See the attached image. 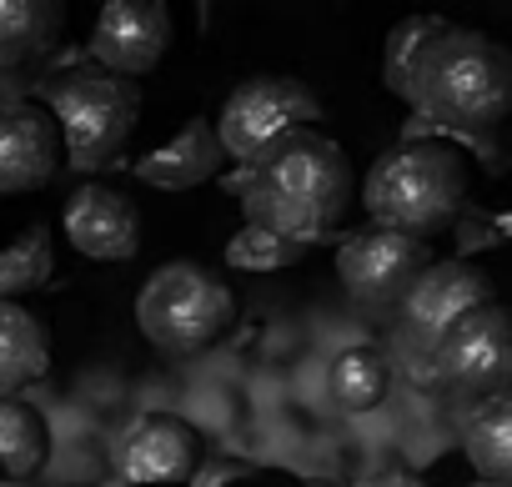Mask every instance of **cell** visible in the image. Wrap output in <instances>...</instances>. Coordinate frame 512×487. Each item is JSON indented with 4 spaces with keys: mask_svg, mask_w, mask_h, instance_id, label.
Listing matches in <instances>:
<instances>
[{
    "mask_svg": "<svg viewBox=\"0 0 512 487\" xmlns=\"http://www.w3.org/2000/svg\"><path fill=\"white\" fill-rule=\"evenodd\" d=\"M236 186H241L246 226H262V231L317 247L347 216L357 181H352L347 151L327 131L307 126V131H292L272 151L256 156Z\"/></svg>",
    "mask_w": 512,
    "mask_h": 487,
    "instance_id": "6da1fadb",
    "label": "cell"
},
{
    "mask_svg": "<svg viewBox=\"0 0 512 487\" xmlns=\"http://www.w3.org/2000/svg\"><path fill=\"white\" fill-rule=\"evenodd\" d=\"M402 96L432 126L482 136V131H497L512 111V61L482 31L447 26L412 66Z\"/></svg>",
    "mask_w": 512,
    "mask_h": 487,
    "instance_id": "7a4b0ae2",
    "label": "cell"
},
{
    "mask_svg": "<svg viewBox=\"0 0 512 487\" xmlns=\"http://www.w3.org/2000/svg\"><path fill=\"white\" fill-rule=\"evenodd\" d=\"M472 196V166L447 141H402L362 176V206L377 231L432 241L452 231Z\"/></svg>",
    "mask_w": 512,
    "mask_h": 487,
    "instance_id": "3957f363",
    "label": "cell"
},
{
    "mask_svg": "<svg viewBox=\"0 0 512 487\" xmlns=\"http://www.w3.org/2000/svg\"><path fill=\"white\" fill-rule=\"evenodd\" d=\"M236 322V292L201 262H166L136 292V327L166 357H196L216 347Z\"/></svg>",
    "mask_w": 512,
    "mask_h": 487,
    "instance_id": "277c9868",
    "label": "cell"
},
{
    "mask_svg": "<svg viewBox=\"0 0 512 487\" xmlns=\"http://www.w3.org/2000/svg\"><path fill=\"white\" fill-rule=\"evenodd\" d=\"M46 111L61 131V156L76 171H101L131 141V131L141 121V91H136V81H121L106 71H81L46 91Z\"/></svg>",
    "mask_w": 512,
    "mask_h": 487,
    "instance_id": "5b68a950",
    "label": "cell"
},
{
    "mask_svg": "<svg viewBox=\"0 0 512 487\" xmlns=\"http://www.w3.org/2000/svg\"><path fill=\"white\" fill-rule=\"evenodd\" d=\"M317 116H322V106L302 81H292V76H251L221 101V116L211 121V131H216V146H221L226 161L251 166L282 136L317 126Z\"/></svg>",
    "mask_w": 512,
    "mask_h": 487,
    "instance_id": "8992f818",
    "label": "cell"
},
{
    "mask_svg": "<svg viewBox=\"0 0 512 487\" xmlns=\"http://www.w3.org/2000/svg\"><path fill=\"white\" fill-rule=\"evenodd\" d=\"M432 241H412L397 231H357L342 236L337 247V282L347 287V297H357L372 312H392L407 302V292L417 287V277L432 267Z\"/></svg>",
    "mask_w": 512,
    "mask_h": 487,
    "instance_id": "52a82bcc",
    "label": "cell"
},
{
    "mask_svg": "<svg viewBox=\"0 0 512 487\" xmlns=\"http://www.w3.org/2000/svg\"><path fill=\"white\" fill-rule=\"evenodd\" d=\"M171 46V11L161 0H111L91 31V61L106 66V76H146L161 66Z\"/></svg>",
    "mask_w": 512,
    "mask_h": 487,
    "instance_id": "ba28073f",
    "label": "cell"
},
{
    "mask_svg": "<svg viewBox=\"0 0 512 487\" xmlns=\"http://www.w3.org/2000/svg\"><path fill=\"white\" fill-rule=\"evenodd\" d=\"M437 367H442V377L452 387L497 397L507 387V377H512V327H507V312L497 302H487L472 317H462L437 342Z\"/></svg>",
    "mask_w": 512,
    "mask_h": 487,
    "instance_id": "9c48e42d",
    "label": "cell"
},
{
    "mask_svg": "<svg viewBox=\"0 0 512 487\" xmlns=\"http://www.w3.org/2000/svg\"><path fill=\"white\" fill-rule=\"evenodd\" d=\"M61 226L71 236V247L91 262H126L141 247V211L126 191L106 186V181H86L71 191Z\"/></svg>",
    "mask_w": 512,
    "mask_h": 487,
    "instance_id": "30bf717a",
    "label": "cell"
},
{
    "mask_svg": "<svg viewBox=\"0 0 512 487\" xmlns=\"http://www.w3.org/2000/svg\"><path fill=\"white\" fill-rule=\"evenodd\" d=\"M121 477L131 487H166L186 482L201 467V437L176 412H146L121 442Z\"/></svg>",
    "mask_w": 512,
    "mask_h": 487,
    "instance_id": "8fae6325",
    "label": "cell"
},
{
    "mask_svg": "<svg viewBox=\"0 0 512 487\" xmlns=\"http://www.w3.org/2000/svg\"><path fill=\"white\" fill-rule=\"evenodd\" d=\"M487 302H492L487 272H477V267H467V262L457 257V262H432V267L417 277V287L407 292L402 312H407V327H412L427 347H437L462 317H472V312L487 307Z\"/></svg>",
    "mask_w": 512,
    "mask_h": 487,
    "instance_id": "7c38bea8",
    "label": "cell"
},
{
    "mask_svg": "<svg viewBox=\"0 0 512 487\" xmlns=\"http://www.w3.org/2000/svg\"><path fill=\"white\" fill-rule=\"evenodd\" d=\"M61 171V131L46 106H0V196L41 191Z\"/></svg>",
    "mask_w": 512,
    "mask_h": 487,
    "instance_id": "4fadbf2b",
    "label": "cell"
},
{
    "mask_svg": "<svg viewBox=\"0 0 512 487\" xmlns=\"http://www.w3.org/2000/svg\"><path fill=\"white\" fill-rule=\"evenodd\" d=\"M226 156L216 146V131L206 116H191L166 146L146 151L136 161V176L156 191H191V186H206L211 176H221Z\"/></svg>",
    "mask_w": 512,
    "mask_h": 487,
    "instance_id": "5bb4252c",
    "label": "cell"
},
{
    "mask_svg": "<svg viewBox=\"0 0 512 487\" xmlns=\"http://www.w3.org/2000/svg\"><path fill=\"white\" fill-rule=\"evenodd\" d=\"M46 372H51L46 322L21 302H0V397H16Z\"/></svg>",
    "mask_w": 512,
    "mask_h": 487,
    "instance_id": "9a60e30c",
    "label": "cell"
},
{
    "mask_svg": "<svg viewBox=\"0 0 512 487\" xmlns=\"http://www.w3.org/2000/svg\"><path fill=\"white\" fill-rule=\"evenodd\" d=\"M327 397L342 412H372L387 397V357L367 342L337 347L327 362Z\"/></svg>",
    "mask_w": 512,
    "mask_h": 487,
    "instance_id": "2e32d148",
    "label": "cell"
},
{
    "mask_svg": "<svg viewBox=\"0 0 512 487\" xmlns=\"http://www.w3.org/2000/svg\"><path fill=\"white\" fill-rule=\"evenodd\" d=\"M462 452H467V462L477 467V482H502V487H512V402L497 392V397H487L477 412H472V422H467V432H462Z\"/></svg>",
    "mask_w": 512,
    "mask_h": 487,
    "instance_id": "e0dca14e",
    "label": "cell"
},
{
    "mask_svg": "<svg viewBox=\"0 0 512 487\" xmlns=\"http://www.w3.org/2000/svg\"><path fill=\"white\" fill-rule=\"evenodd\" d=\"M46 457H51L46 417L21 397H0V467L11 477H31L46 467Z\"/></svg>",
    "mask_w": 512,
    "mask_h": 487,
    "instance_id": "ac0fdd59",
    "label": "cell"
},
{
    "mask_svg": "<svg viewBox=\"0 0 512 487\" xmlns=\"http://www.w3.org/2000/svg\"><path fill=\"white\" fill-rule=\"evenodd\" d=\"M56 267V247L46 226H26L6 252H0V302H21L31 292H41L51 282Z\"/></svg>",
    "mask_w": 512,
    "mask_h": 487,
    "instance_id": "d6986e66",
    "label": "cell"
},
{
    "mask_svg": "<svg viewBox=\"0 0 512 487\" xmlns=\"http://www.w3.org/2000/svg\"><path fill=\"white\" fill-rule=\"evenodd\" d=\"M307 252H312L307 241H292V236H277V231H262V226H241L226 241V267H236V272H287Z\"/></svg>",
    "mask_w": 512,
    "mask_h": 487,
    "instance_id": "ffe728a7",
    "label": "cell"
},
{
    "mask_svg": "<svg viewBox=\"0 0 512 487\" xmlns=\"http://www.w3.org/2000/svg\"><path fill=\"white\" fill-rule=\"evenodd\" d=\"M442 31H447V21H442V16H407V21H397V26H392V36H387V66H382V81H387L397 96L407 91L412 66L422 61V51H427Z\"/></svg>",
    "mask_w": 512,
    "mask_h": 487,
    "instance_id": "44dd1931",
    "label": "cell"
},
{
    "mask_svg": "<svg viewBox=\"0 0 512 487\" xmlns=\"http://www.w3.org/2000/svg\"><path fill=\"white\" fill-rule=\"evenodd\" d=\"M61 11L41 6V0H0V56L31 51L36 41H46L56 31Z\"/></svg>",
    "mask_w": 512,
    "mask_h": 487,
    "instance_id": "7402d4cb",
    "label": "cell"
},
{
    "mask_svg": "<svg viewBox=\"0 0 512 487\" xmlns=\"http://www.w3.org/2000/svg\"><path fill=\"white\" fill-rule=\"evenodd\" d=\"M352 487H427L412 467H372V472H362Z\"/></svg>",
    "mask_w": 512,
    "mask_h": 487,
    "instance_id": "603a6c76",
    "label": "cell"
},
{
    "mask_svg": "<svg viewBox=\"0 0 512 487\" xmlns=\"http://www.w3.org/2000/svg\"><path fill=\"white\" fill-rule=\"evenodd\" d=\"M472 487H502V482H472Z\"/></svg>",
    "mask_w": 512,
    "mask_h": 487,
    "instance_id": "cb8c5ba5",
    "label": "cell"
}]
</instances>
